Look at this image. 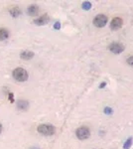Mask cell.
Instances as JSON below:
<instances>
[{
    "label": "cell",
    "instance_id": "obj_1",
    "mask_svg": "<svg viewBox=\"0 0 133 149\" xmlns=\"http://www.w3.org/2000/svg\"><path fill=\"white\" fill-rule=\"evenodd\" d=\"M13 78L18 81H25L28 79V73L23 68H16L13 71Z\"/></svg>",
    "mask_w": 133,
    "mask_h": 149
},
{
    "label": "cell",
    "instance_id": "obj_2",
    "mask_svg": "<svg viewBox=\"0 0 133 149\" xmlns=\"http://www.w3.org/2000/svg\"><path fill=\"white\" fill-rule=\"evenodd\" d=\"M38 131L43 135H53L55 133V127L50 124H41L38 126Z\"/></svg>",
    "mask_w": 133,
    "mask_h": 149
},
{
    "label": "cell",
    "instance_id": "obj_3",
    "mask_svg": "<svg viewBox=\"0 0 133 149\" xmlns=\"http://www.w3.org/2000/svg\"><path fill=\"white\" fill-rule=\"evenodd\" d=\"M76 135L77 137L81 140H84V139H88L91 135V131L88 127H79V128L77 129L76 131Z\"/></svg>",
    "mask_w": 133,
    "mask_h": 149
},
{
    "label": "cell",
    "instance_id": "obj_4",
    "mask_svg": "<svg viewBox=\"0 0 133 149\" xmlns=\"http://www.w3.org/2000/svg\"><path fill=\"white\" fill-rule=\"evenodd\" d=\"M106 23H107V17L103 14H100V15L95 16L93 19V24L95 27L102 28L106 25Z\"/></svg>",
    "mask_w": 133,
    "mask_h": 149
},
{
    "label": "cell",
    "instance_id": "obj_5",
    "mask_svg": "<svg viewBox=\"0 0 133 149\" xmlns=\"http://www.w3.org/2000/svg\"><path fill=\"white\" fill-rule=\"evenodd\" d=\"M109 50H110V52L114 53V54H120L121 52L124 51V46L117 42L111 43L109 45Z\"/></svg>",
    "mask_w": 133,
    "mask_h": 149
},
{
    "label": "cell",
    "instance_id": "obj_6",
    "mask_svg": "<svg viewBox=\"0 0 133 149\" xmlns=\"http://www.w3.org/2000/svg\"><path fill=\"white\" fill-rule=\"evenodd\" d=\"M122 23H123V21H122L121 18L115 17V18H113L112 20H111L110 28L112 29V30H117V29H119L122 26Z\"/></svg>",
    "mask_w": 133,
    "mask_h": 149
},
{
    "label": "cell",
    "instance_id": "obj_7",
    "mask_svg": "<svg viewBox=\"0 0 133 149\" xmlns=\"http://www.w3.org/2000/svg\"><path fill=\"white\" fill-rule=\"evenodd\" d=\"M49 20H50L49 16H48L47 14H44L43 16L36 19V20L34 21V23H35L36 25H45V24H47L49 22Z\"/></svg>",
    "mask_w": 133,
    "mask_h": 149
},
{
    "label": "cell",
    "instance_id": "obj_8",
    "mask_svg": "<svg viewBox=\"0 0 133 149\" xmlns=\"http://www.w3.org/2000/svg\"><path fill=\"white\" fill-rule=\"evenodd\" d=\"M28 14L31 16H34V15H37L38 12H39V7L37 5H31L30 7L28 8Z\"/></svg>",
    "mask_w": 133,
    "mask_h": 149
},
{
    "label": "cell",
    "instance_id": "obj_9",
    "mask_svg": "<svg viewBox=\"0 0 133 149\" xmlns=\"http://www.w3.org/2000/svg\"><path fill=\"white\" fill-rule=\"evenodd\" d=\"M34 57V53L32 51H23L21 53V58L23 60H30Z\"/></svg>",
    "mask_w": 133,
    "mask_h": 149
},
{
    "label": "cell",
    "instance_id": "obj_10",
    "mask_svg": "<svg viewBox=\"0 0 133 149\" xmlns=\"http://www.w3.org/2000/svg\"><path fill=\"white\" fill-rule=\"evenodd\" d=\"M9 36V33L6 29L4 28H0V41H3V40H6Z\"/></svg>",
    "mask_w": 133,
    "mask_h": 149
},
{
    "label": "cell",
    "instance_id": "obj_11",
    "mask_svg": "<svg viewBox=\"0 0 133 149\" xmlns=\"http://www.w3.org/2000/svg\"><path fill=\"white\" fill-rule=\"evenodd\" d=\"M17 107H18V109L21 110H26L28 109L29 104L26 100H20V102H18V104H17Z\"/></svg>",
    "mask_w": 133,
    "mask_h": 149
},
{
    "label": "cell",
    "instance_id": "obj_12",
    "mask_svg": "<svg viewBox=\"0 0 133 149\" xmlns=\"http://www.w3.org/2000/svg\"><path fill=\"white\" fill-rule=\"evenodd\" d=\"M10 13H11V15L13 16V17H17V16L20 15L21 11H20V9H19L18 7H14V8H12L10 10Z\"/></svg>",
    "mask_w": 133,
    "mask_h": 149
},
{
    "label": "cell",
    "instance_id": "obj_13",
    "mask_svg": "<svg viewBox=\"0 0 133 149\" xmlns=\"http://www.w3.org/2000/svg\"><path fill=\"white\" fill-rule=\"evenodd\" d=\"M132 141H133L132 137L128 138L126 140V142L124 143V145H123V148H124V149H129L130 147H131V145H132Z\"/></svg>",
    "mask_w": 133,
    "mask_h": 149
},
{
    "label": "cell",
    "instance_id": "obj_14",
    "mask_svg": "<svg viewBox=\"0 0 133 149\" xmlns=\"http://www.w3.org/2000/svg\"><path fill=\"white\" fill-rule=\"evenodd\" d=\"M81 6H83V9H84V10H89L91 8V2H84Z\"/></svg>",
    "mask_w": 133,
    "mask_h": 149
},
{
    "label": "cell",
    "instance_id": "obj_15",
    "mask_svg": "<svg viewBox=\"0 0 133 149\" xmlns=\"http://www.w3.org/2000/svg\"><path fill=\"white\" fill-rule=\"evenodd\" d=\"M126 62H127V64L129 65V66L133 67V56H131V57L128 58V59L126 60Z\"/></svg>",
    "mask_w": 133,
    "mask_h": 149
},
{
    "label": "cell",
    "instance_id": "obj_16",
    "mask_svg": "<svg viewBox=\"0 0 133 149\" xmlns=\"http://www.w3.org/2000/svg\"><path fill=\"white\" fill-rule=\"evenodd\" d=\"M104 112H105V113H107V114H111V113H112V109H111L110 107H105Z\"/></svg>",
    "mask_w": 133,
    "mask_h": 149
},
{
    "label": "cell",
    "instance_id": "obj_17",
    "mask_svg": "<svg viewBox=\"0 0 133 149\" xmlns=\"http://www.w3.org/2000/svg\"><path fill=\"white\" fill-rule=\"evenodd\" d=\"M60 27H61V24H60L59 22H57L55 24V26H54V28L55 29H60Z\"/></svg>",
    "mask_w": 133,
    "mask_h": 149
},
{
    "label": "cell",
    "instance_id": "obj_18",
    "mask_svg": "<svg viewBox=\"0 0 133 149\" xmlns=\"http://www.w3.org/2000/svg\"><path fill=\"white\" fill-rule=\"evenodd\" d=\"M9 100H11V102H14V100H13V93H9Z\"/></svg>",
    "mask_w": 133,
    "mask_h": 149
},
{
    "label": "cell",
    "instance_id": "obj_19",
    "mask_svg": "<svg viewBox=\"0 0 133 149\" xmlns=\"http://www.w3.org/2000/svg\"><path fill=\"white\" fill-rule=\"evenodd\" d=\"M105 85H106V84H105V83H102V84H101V85H100V88H104V86H105Z\"/></svg>",
    "mask_w": 133,
    "mask_h": 149
},
{
    "label": "cell",
    "instance_id": "obj_20",
    "mask_svg": "<svg viewBox=\"0 0 133 149\" xmlns=\"http://www.w3.org/2000/svg\"><path fill=\"white\" fill-rule=\"evenodd\" d=\"M1 131H2V125H1V123H0V133H1Z\"/></svg>",
    "mask_w": 133,
    "mask_h": 149
},
{
    "label": "cell",
    "instance_id": "obj_21",
    "mask_svg": "<svg viewBox=\"0 0 133 149\" xmlns=\"http://www.w3.org/2000/svg\"><path fill=\"white\" fill-rule=\"evenodd\" d=\"M31 149H39V148H37V147H33V148H31Z\"/></svg>",
    "mask_w": 133,
    "mask_h": 149
}]
</instances>
